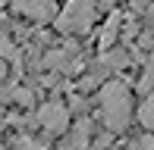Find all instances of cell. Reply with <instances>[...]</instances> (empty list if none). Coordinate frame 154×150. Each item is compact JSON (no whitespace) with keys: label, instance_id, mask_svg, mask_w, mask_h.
I'll return each instance as SVG.
<instances>
[{"label":"cell","instance_id":"cell-10","mask_svg":"<svg viewBox=\"0 0 154 150\" xmlns=\"http://www.w3.org/2000/svg\"><path fill=\"white\" fill-rule=\"evenodd\" d=\"M6 97H10L13 103H19V106H29L32 103V88H10Z\"/></svg>","mask_w":154,"mask_h":150},{"label":"cell","instance_id":"cell-8","mask_svg":"<svg viewBox=\"0 0 154 150\" xmlns=\"http://www.w3.org/2000/svg\"><path fill=\"white\" fill-rule=\"evenodd\" d=\"M101 66L104 69H110V72H123L126 66H129V53L123 50H104V56H101Z\"/></svg>","mask_w":154,"mask_h":150},{"label":"cell","instance_id":"cell-4","mask_svg":"<svg viewBox=\"0 0 154 150\" xmlns=\"http://www.w3.org/2000/svg\"><path fill=\"white\" fill-rule=\"evenodd\" d=\"M13 10L25 19H35V22H47L57 13V3L54 0H13Z\"/></svg>","mask_w":154,"mask_h":150},{"label":"cell","instance_id":"cell-7","mask_svg":"<svg viewBox=\"0 0 154 150\" xmlns=\"http://www.w3.org/2000/svg\"><path fill=\"white\" fill-rule=\"evenodd\" d=\"M63 144H69V147H75V150L91 147V125H88V122H79V125H72V131L66 134V141H63Z\"/></svg>","mask_w":154,"mask_h":150},{"label":"cell","instance_id":"cell-16","mask_svg":"<svg viewBox=\"0 0 154 150\" xmlns=\"http://www.w3.org/2000/svg\"><path fill=\"white\" fill-rule=\"evenodd\" d=\"M57 150H75V147H69V144H63V147H57Z\"/></svg>","mask_w":154,"mask_h":150},{"label":"cell","instance_id":"cell-17","mask_svg":"<svg viewBox=\"0 0 154 150\" xmlns=\"http://www.w3.org/2000/svg\"><path fill=\"white\" fill-rule=\"evenodd\" d=\"M0 116H3V110H0Z\"/></svg>","mask_w":154,"mask_h":150},{"label":"cell","instance_id":"cell-2","mask_svg":"<svg viewBox=\"0 0 154 150\" xmlns=\"http://www.w3.org/2000/svg\"><path fill=\"white\" fill-rule=\"evenodd\" d=\"M97 19V6L94 0H69L63 6V13L57 16V28L66 35H88Z\"/></svg>","mask_w":154,"mask_h":150},{"label":"cell","instance_id":"cell-3","mask_svg":"<svg viewBox=\"0 0 154 150\" xmlns=\"http://www.w3.org/2000/svg\"><path fill=\"white\" fill-rule=\"evenodd\" d=\"M38 125H41V131L44 134H66L69 131V106L66 103H60V100H47V103H41V110H38Z\"/></svg>","mask_w":154,"mask_h":150},{"label":"cell","instance_id":"cell-9","mask_svg":"<svg viewBox=\"0 0 154 150\" xmlns=\"http://www.w3.org/2000/svg\"><path fill=\"white\" fill-rule=\"evenodd\" d=\"M138 122L145 125V131H154V94L142 100V106H138Z\"/></svg>","mask_w":154,"mask_h":150},{"label":"cell","instance_id":"cell-13","mask_svg":"<svg viewBox=\"0 0 154 150\" xmlns=\"http://www.w3.org/2000/svg\"><path fill=\"white\" fill-rule=\"evenodd\" d=\"M3 78H6V59L0 56V81H3Z\"/></svg>","mask_w":154,"mask_h":150},{"label":"cell","instance_id":"cell-1","mask_svg":"<svg viewBox=\"0 0 154 150\" xmlns=\"http://www.w3.org/2000/svg\"><path fill=\"white\" fill-rule=\"evenodd\" d=\"M97 116L107 131L120 134L132 122V91L123 81H107L97 91Z\"/></svg>","mask_w":154,"mask_h":150},{"label":"cell","instance_id":"cell-12","mask_svg":"<svg viewBox=\"0 0 154 150\" xmlns=\"http://www.w3.org/2000/svg\"><path fill=\"white\" fill-rule=\"evenodd\" d=\"M129 150H154V131H145V134H138V138L129 144Z\"/></svg>","mask_w":154,"mask_h":150},{"label":"cell","instance_id":"cell-6","mask_svg":"<svg viewBox=\"0 0 154 150\" xmlns=\"http://www.w3.org/2000/svg\"><path fill=\"white\" fill-rule=\"evenodd\" d=\"M72 50H75V47H72ZM72 50H69V47H54V50H47L44 53V66H47V69H72V56H75V53Z\"/></svg>","mask_w":154,"mask_h":150},{"label":"cell","instance_id":"cell-14","mask_svg":"<svg viewBox=\"0 0 154 150\" xmlns=\"http://www.w3.org/2000/svg\"><path fill=\"white\" fill-rule=\"evenodd\" d=\"M97 3H101V6H113L116 0H97Z\"/></svg>","mask_w":154,"mask_h":150},{"label":"cell","instance_id":"cell-5","mask_svg":"<svg viewBox=\"0 0 154 150\" xmlns=\"http://www.w3.org/2000/svg\"><path fill=\"white\" fill-rule=\"evenodd\" d=\"M123 13L120 10H110V16L104 19V25H101V31H97V50H110V44L116 41V35H120V28H123Z\"/></svg>","mask_w":154,"mask_h":150},{"label":"cell","instance_id":"cell-15","mask_svg":"<svg viewBox=\"0 0 154 150\" xmlns=\"http://www.w3.org/2000/svg\"><path fill=\"white\" fill-rule=\"evenodd\" d=\"M148 66H154V50H151V56H148Z\"/></svg>","mask_w":154,"mask_h":150},{"label":"cell","instance_id":"cell-11","mask_svg":"<svg viewBox=\"0 0 154 150\" xmlns=\"http://www.w3.org/2000/svg\"><path fill=\"white\" fill-rule=\"evenodd\" d=\"M0 56L3 59H13V63H19V50H16V44H13L10 38L0 31Z\"/></svg>","mask_w":154,"mask_h":150},{"label":"cell","instance_id":"cell-18","mask_svg":"<svg viewBox=\"0 0 154 150\" xmlns=\"http://www.w3.org/2000/svg\"><path fill=\"white\" fill-rule=\"evenodd\" d=\"M0 3H3V0H0Z\"/></svg>","mask_w":154,"mask_h":150}]
</instances>
